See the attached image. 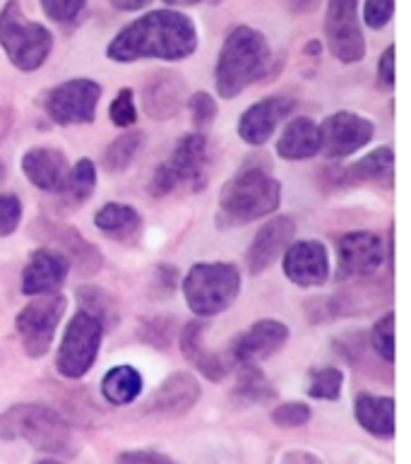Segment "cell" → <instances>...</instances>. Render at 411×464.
<instances>
[{
  "label": "cell",
  "instance_id": "cell-1",
  "mask_svg": "<svg viewBox=\"0 0 411 464\" xmlns=\"http://www.w3.org/2000/svg\"><path fill=\"white\" fill-rule=\"evenodd\" d=\"M197 49V27L178 10H152L130 22L113 36L106 56L116 63H135L142 58L183 61Z\"/></svg>",
  "mask_w": 411,
  "mask_h": 464
},
{
  "label": "cell",
  "instance_id": "cell-2",
  "mask_svg": "<svg viewBox=\"0 0 411 464\" xmlns=\"http://www.w3.org/2000/svg\"><path fill=\"white\" fill-rule=\"evenodd\" d=\"M272 72V51L265 34L238 24L226 34L215 65V87L222 99H234Z\"/></svg>",
  "mask_w": 411,
  "mask_h": 464
},
{
  "label": "cell",
  "instance_id": "cell-3",
  "mask_svg": "<svg viewBox=\"0 0 411 464\" xmlns=\"http://www.w3.org/2000/svg\"><path fill=\"white\" fill-rule=\"evenodd\" d=\"M282 202V183L270 174L265 160H248L238 174L226 180L219 193V217L222 227L258 222L272 215Z\"/></svg>",
  "mask_w": 411,
  "mask_h": 464
},
{
  "label": "cell",
  "instance_id": "cell-4",
  "mask_svg": "<svg viewBox=\"0 0 411 464\" xmlns=\"http://www.w3.org/2000/svg\"><path fill=\"white\" fill-rule=\"evenodd\" d=\"M0 438L24 440L46 455H75L72 430L56 409L46 404H14L0 414Z\"/></svg>",
  "mask_w": 411,
  "mask_h": 464
},
{
  "label": "cell",
  "instance_id": "cell-5",
  "mask_svg": "<svg viewBox=\"0 0 411 464\" xmlns=\"http://www.w3.org/2000/svg\"><path fill=\"white\" fill-rule=\"evenodd\" d=\"M0 49L22 72H34L53 51V34L22 13L20 0H7L0 10Z\"/></svg>",
  "mask_w": 411,
  "mask_h": 464
},
{
  "label": "cell",
  "instance_id": "cell-6",
  "mask_svg": "<svg viewBox=\"0 0 411 464\" xmlns=\"http://www.w3.org/2000/svg\"><path fill=\"white\" fill-rule=\"evenodd\" d=\"M209 179V142L205 132H190L176 142L174 152L157 167L149 183L154 198L171 195L178 188L203 190Z\"/></svg>",
  "mask_w": 411,
  "mask_h": 464
},
{
  "label": "cell",
  "instance_id": "cell-7",
  "mask_svg": "<svg viewBox=\"0 0 411 464\" xmlns=\"http://www.w3.org/2000/svg\"><path fill=\"white\" fill-rule=\"evenodd\" d=\"M181 289L190 311L209 318L236 301L241 294V272L231 263H197L183 277Z\"/></svg>",
  "mask_w": 411,
  "mask_h": 464
},
{
  "label": "cell",
  "instance_id": "cell-8",
  "mask_svg": "<svg viewBox=\"0 0 411 464\" xmlns=\"http://www.w3.org/2000/svg\"><path fill=\"white\" fill-rule=\"evenodd\" d=\"M101 337H104L101 323L97 318H91L90 313H77L75 318L70 320V325L65 327L63 342L58 347V373L63 378H70V381L84 378L94 366V361H97Z\"/></svg>",
  "mask_w": 411,
  "mask_h": 464
},
{
  "label": "cell",
  "instance_id": "cell-9",
  "mask_svg": "<svg viewBox=\"0 0 411 464\" xmlns=\"http://www.w3.org/2000/svg\"><path fill=\"white\" fill-rule=\"evenodd\" d=\"M65 308H68V301L63 294H49V296L34 298L17 313L14 327L27 356L39 359L49 352L53 334L65 315Z\"/></svg>",
  "mask_w": 411,
  "mask_h": 464
},
{
  "label": "cell",
  "instance_id": "cell-10",
  "mask_svg": "<svg viewBox=\"0 0 411 464\" xmlns=\"http://www.w3.org/2000/svg\"><path fill=\"white\" fill-rule=\"evenodd\" d=\"M101 99V87L94 80L75 77L58 84L43 99V109L58 125H84L97 118V106Z\"/></svg>",
  "mask_w": 411,
  "mask_h": 464
},
{
  "label": "cell",
  "instance_id": "cell-11",
  "mask_svg": "<svg viewBox=\"0 0 411 464\" xmlns=\"http://www.w3.org/2000/svg\"><path fill=\"white\" fill-rule=\"evenodd\" d=\"M325 39L332 56L342 63H358L366 56L358 0H330L325 13Z\"/></svg>",
  "mask_w": 411,
  "mask_h": 464
},
{
  "label": "cell",
  "instance_id": "cell-12",
  "mask_svg": "<svg viewBox=\"0 0 411 464\" xmlns=\"http://www.w3.org/2000/svg\"><path fill=\"white\" fill-rule=\"evenodd\" d=\"M32 236L36 241L43 243V248H51L61 253L70 265H75L77 272L90 277L97 275L104 265V257L99 256V250L90 241H84L77 229L68 224H58L53 219H36L32 224Z\"/></svg>",
  "mask_w": 411,
  "mask_h": 464
},
{
  "label": "cell",
  "instance_id": "cell-13",
  "mask_svg": "<svg viewBox=\"0 0 411 464\" xmlns=\"http://www.w3.org/2000/svg\"><path fill=\"white\" fill-rule=\"evenodd\" d=\"M385 263V243L373 231H351L339 238L337 248V277H373Z\"/></svg>",
  "mask_w": 411,
  "mask_h": 464
},
{
  "label": "cell",
  "instance_id": "cell-14",
  "mask_svg": "<svg viewBox=\"0 0 411 464\" xmlns=\"http://www.w3.org/2000/svg\"><path fill=\"white\" fill-rule=\"evenodd\" d=\"M318 128H320L322 140L320 152L328 154L330 160H342V157L358 152L376 135L373 121L351 111H339L335 116H328Z\"/></svg>",
  "mask_w": 411,
  "mask_h": 464
},
{
  "label": "cell",
  "instance_id": "cell-15",
  "mask_svg": "<svg viewBox=\"0 0 411 464\" xmlns=\"http://www.w3.org/2000/svg\"><path fill=\"white\" fill-rule=\"evenodd\" d=\"M284 275L303 289L322 286L330 277V253L320 241H296L284 250Z\"/></svg>",
  "mask_w": 411,
  "mask_h": 464
},
{
  "label": "cell",
  "instance_id": "cell-16",
  "mask_svg": "<svg viewBox=\"0 0 411 464\" xmlns=\"http://www.w3.org/2000/svg\"><path fill=\"white\" fill-rule=\"evenodd\" d=\"M289 340V327L282 320H258L245 333H241L231 344V359L238 366L244 363H260L284 347Z\"/></svg>",
  "mask_w": 411,
  "mask_h": 464
},
{
  "label": "cell",
  "instance_id": "cell-17",
  "mask_svg": "<svg viewBox=\"0 0 411 464\" xmlns=\"http://www.w3.org/2000/svg\"><path fill=\"white\" fill-rule=\"evenodd\" d=\"M296 109V102L292 97H267L258 104L248 106L238 121V135L245 145L263 147L272 138L277 125L284 121L289 113Z\"/></svg>",
  "mask_w": 411,
  "mask_h": 464
},
{
  "label": "cell",
  "instance_id": "cell-18",
  "mask_svg": "<svg viewBox=\"0 0 411 464\" xmlns=\"http://www.w3.org/2000/svg\"><path fill=\"white\" fill-rule=\"evenodd\" d=\"M70 275V263L51 248H36L22 270V291L27 296H49L58 294Z\"/></svg>",
  "mask_w": 411,
  "mask_h": 464
},
{
  "label": "cell",
  "instance_id": "cell-19",
  "mask_svg": "<svg viewBox=\"0 0 411 464\" xmlns=\"http://www.w3.org/2000/svg\"><path fill=\"white\" fill-rule=\"evenodd\" d=\"M186 82L174 70H159L147 80L142 90V109L154 121H168L186 104Z\"/></svg>",
  "mask_w": 411,
  "mask_h": 464
},
{
  "label": "cell",
  "instance_id": "cell-20",
  "mask_svg": "<svg viewBox=\"0 0 411 464\" xmlns=\"http://www.w3.org/2000/svg\"><path fill=\"white\" fill-rule=\"evenodd\" d=\"M200 395H203L200 381L196 375L181 371V373L168 375L167 381L154 390L145 411L157 416H183L196 407Z\"/></svg>",
  "mask_w": 411,
  "mask_h": 464
},
{
  "label": "cell",
  "instance_id": "cell-21",
  "mask_svg": "<svg viewBox=\"0 0 411 464\" xmlns=\"http://www.w3.org/2000/svg\"><path fill=\"white\" fill-rule=\"evenodd\" d=\"M293 236H296V224H293L292 217H274V219H270L255 234L251 248H248V256H245L251 275H260L267 267H272L274 260L292 246Z\"/></svg>",
  "mask_w": 411,
  "mask_h": 464
},
{
  "label": "cell",
  "instance_id": "cell-22",
  "mask_svg": "<svg viewBox=\"0 0 411 464\" xmlns=\"http://www.w3.org/2000/svg\"><path fill=\"white\" fill-rule=\"evenodd\" d=\"M68 157L56 147H32L22 157V174L43 193H58L68 179Z\"/></svg>",
  "mask_w": 411,
  "mask_h": 464
},
{
  "label": "cell",
  "instance_id": "cell-23",
  "mask_svg": "<svg viewBox=\"0 0 411 464\" xmlns=\"http://www.w3.org/2000/svg\"><path fill=\"white\" fill-rule=\"evenodd\" d=\"M320 147L322 140L318 123L306 116H299L286 125L282 138L277 140V157L286 161H303L320 152Z\"/></svg>",
  "mask_w": 411,
  "mask_h": 464
},
{
  "label": "cell",
  "instance_id": "cell-24",
  "mask_svg": "<svg viewBox=\"0 0 411 464\" xmlns=\"http://www.w3.org/2000/svg\"><path fill=\"white\" fill-rule=\"evenodd\" d=\"M356 421L361 423L363 430H368L370 436L387 438L395 436V400L392 397L370 395L361 392L354 402Z\"/></svg>",
  "mask_w": 411,
  "mask_h": 464
},
{
  "label": "cell",
  "instance_id": "cell-25",
  "mask_svg": "<svg viewBox=\"0 0 411 464\" xmlns=\"http://www.w3.org/2000/svg\"><path fill=\"white\" fill-rule=\"evenodd\" d=\"M203 334H205V323H188L181 330V352L183 356L200 371V373L212 382H219L226 378V363L219 359V353L207 352L203 347Z\"/></svg>",
  "mask_w": 411,
  "mask_h": 464
},
{
  "label": "cell",
  "instance_id": "cell-26",
  "mask_svg": "<svg viewBox=\"0 0 411 464\" xmlns=\"http://www.w3.org/2000/svg\"><path fill=\"white\" fill-rule=\"evenodd\" d=\"M94 227L113 241H133L142 229V217L133 205L123 202H106L104 208L97 209Z\"/></svg>",
  "mask_w": 411,
  "mask_h": 464
},
{
  "label": "cell",
  "instance_id": "cell-27",
  "mask_svg": "<svg viewBox=\"0 0 411 464\" xmlns=\"http://www.w3.org/2000/svg\"><path fill=\"white\" fill-rule=\"evenodd\" d=\"M395 171V152L390 147H378L351 167L342 171V180L347 186H358V183H373V180H390Z\"/></svg>",
  "mask_w": 411,
  "mask_h": 464
},
{
  "label": "cell",
  "instance_id": "cell-28",
  "mask_svg": "<svg viewBox=\"0 0 411 464\" xmlns=\"http://www.w3.org/2000/svg\"><path fill=\"white\" fill-rule=\"evenodd\" d=\"M142 392V375L133 366H113L101 381V395L113 407L133 404Z\"/></svg>",
  "mask_w": 411,
  "mask_h": 464
},
{
  "label": "cell",
  "instance_id": "cell-29",
  "mask_svg": "<svg viewBox=\"0 0 411 464\" xmlns=\"http://www.w3.org/2000/svg\"><path fill=\"white\" fill-rule=\"evenodd\" d=\"M274 388L267 381V375L263 373V368L258 363H244L238 366V381L234 388V397L241 400L244 404H255V402H267L274 400Z\"/></svg>",
  "mask_w": 411,
  "mask_h": 464
},
{
  "label": "cell",
  "instance_id": "cell-30",
  "mask_svg": "<svg viewBox=\"0 0 411 464\" xmlns=\"http://www.w3.org/2000/svg\"><path fill=\"white\" fill-rule=\"evenodd\" d=\"M97 188V167L91 160H80L75 167L68 171L63 188L58 193L63 195V200L70 208H80L82 202H87Z\"/></svg>",
  "mask_w": 411,
  "mask_h": 464
},
{
  "label": "cell",
  "instance_id": "cell-31",
  "mask_svg": "<svg viewBox=\"0 0 411 464\" xmlns=\"http://www.w3.org/2000/svg\"><path fill=\"white\" fill-rule=\"evenodd\" d=\"M139 147H142V132H120L119 138L113 140L111 145L104 150V154H101V164H104V169L109 174H120V171H126V169L133 164V160L139 152Z\"/></svg>",
  "mask_w": 411,
  "mask_h": 464
},
{
  "label": "cell",
  "instance_id": "cell-32",
  "mask_svg": "<svg viewBox=\"0 0 411 464\" xmlns=\"http://www.w3.org/2000/svg\"><path fill=\"white\" fill-rule=\"evenodd\" d=\"M77 301L82 305L84 313H90L91 318H97L101 327H111L116 323V301L106 291L97 286H77Z\"/></svg>",
  "mask_w": 411,
  "mask_h": 464
},
{
  "label": "cell",
  "instance_id": "cell-33",
  "mask_svg": "<svg viewBox=\"0 0 411 464\" xmlns=\"http://www.w3.org/2000/svg\"><path fill=\"white\" fill-rule=\"evenodd\" d=\"M344 388V373L339 368L328 366L315 371L308 382V397L313 400H328V402H337L342 397Z\"/></svg>",
  "mask_w": 411,
  "mask_h": 464
},
{
  "label": "cell",
  "instance_id": "cell-34",
  "mask_svg": "<svg viewBox=\"0 0 411 464\" xmlns=\"http://www.w3.org/2000/svg\"><path fill=\"white\" fill-rule=\"evenodd\" d=\"M370 344L385 363L395 361V313H385L370 333Z\"/></svg>",
  "mask_w": 411,
  "mask_h": 464
},
{
  "label": "cell",
  "instance_id": "cell-35",
  "mask_svg": "<svg viewBox=\"0 0 411 464\" xmlns=\"http://www.w3.org/2000/svg\"><path fill=\"white\" fill-rule=\"evenodd\" d=\"M39 3H42L43 14L51 22L63 24V27L75 24L82 17L84 7H87V0H39Z\"/></svg>",
  "mask_w": 411,
  "mask_h": 464
},
{
  "label": "cell",
  "instance_id": "cell-36",
  "mask_svg": "<svg viewBox=\"0 0 411 464\" xmlns=\"http://www.w3.org/2000/svg\"><path fill=\"white\" fill-rule=\"evenodd\" d=\"M188 111L196 125V132H205L216 118V102L207 92H196L188 99Z\"/></svg>",
  "mask_w": 411,
  "mask_h": 464
},
{
  "label": "cell",
  "instance_id": "cell-37",
  "mask_svg": "<svg viewBox=\"0 0 411 464\" xmlns=\"http://www.w3.org/2000/svg\"><path fill=\"white\" fill-rule=\"evenodd\" d=\"M109 116L116 128H130L138 121V106H135V92L130 87L119 90V94L113 97L111 106H109Z\"/></svg>",
  "mask_w": 411,
  "mask_h": 464
},
{
  "label": "cell",
  "instance_id": "cell-38",
  "mask_svg": "<svg viewBox=\"0 0 411 464\" xmlns=\"http://www.w3.org/2000/svg\"><path fill=\"white\" fill-rule=\"evenodd\" d=\"M311 416H313V411L303 402H284L272 409V421L282 429H301L311 421Z\"/></svg>",
  "mask_w": 411,
  "mask_h": 464
},
{
  "label": "cell",
  "instance_id": "cell-39",
  "mask_svg": "<svg viewBox=\"0 0 411 464\" xmlns=\"http://www.w3.org/2000/svg\"><path fill=\"white\" fill-rule=\"evenodd\" d=\"M22 222V202L14 193H0V238L17 231Z\"/></svg>",
  "mask_w": 411,
  "mask_h": 464
},
{
  "label": "cell",
  "instance_id": "cell-40",
  "mask_svg": "<svg viewBox=\"0 0 411 464\" xmlns=\"http://www.w3.org/2000/svg\"><path fill=\"white\" fill-rule=\"evenodd\" d=\"M392 13H395V0H366L363 22L370 29H383L392 20Z\"/></svg>",
  "mask_w": 411,
  "mask_h": 464
},
{
  "label": "cell",
  "instance_id": "cell-41",
  "mask_svg": "<svg viewBox=\"0 0 411 464\" xmlns=\"http://www.w3.org/2000/svg\"><path fill=\"white\" fill-rule=\"evenodd\" d=\"M116 464H176L174 459L154 450H126L116 458Z\"/></svg>",
  "mask_w": 411,
  "mask_h": 464
},
{
  "label": "cell",
  "instance_id": "cell-42",
  "mask_svg": "<svg viewBox=\"0 0 411 464\" xmlns=\"http://www.w3.org/2000/svg\"><path fill=\"white\" fill-rule=\"evenodd\" d=\"M378 82L383 84L385 90L395 87V46H387L378 61Z\"/></svg>",
  "mask_w": 411,
  "mask_h": 464
},
{
  "label": "cell",
  "instance_id": "cell-43",
  "mask_svg": "<svg viewBox=\"0 0 411 464\" xmlns=\"http://www.w3.org/2000/svg\"><path fill=\"white\" fill-rule=\"evenodd\" d=\"M286 7H289V13L293 14H308L313 13L315 7L320 5L322 0H284Z\"/></svg>",
  "mask_w": 411,
  "mask_h": 464
},
{
  "label": "cell",
  "instance_id": "cell-44",
  "mask_svg": "<svg viewBox=\"0 0 411 464\" xmlns=\"http://www.w3.org/2000/svg\"><path fill=\"white\" fill-rule=\"evenodd\" d=\"M111 5L120 13H138L142 7L152 5V0H111Z\"/></svg>",
  "mask_w": 411,
  "mask_h": 464
},
{
  "label": "cell",
  "instance_id": "cell-45",
  "mask_svg": "<svg viewBox=\"0 0 411 464\" xmlns=\"http://www.w3.org/2000/svg\"><path fill=\"white\" fill-rule=\"evenodd\" d=\"M320 49H322V46H320V42H308L306 44V49H303V53H306V56H311V58H318V56H320Z\"/></svg>",
  "mask_w": 411,
  "mask_h": 464
},
{
  "label": "cell",
  "instance_id": "cell-46",
  "mask_svg": "<svg viewBox=\"0 0 411 464\" xmlns=\"http://www.w3.org/2000/svg\"><path fill=\"white\" fill-rule=\"evenodd\" d=\"M164 3L174 7H188V5H197V3H203V0H164Z\"/></svg>",
  "mask_w": 411,
  "mask_h": 464
},
{
  "label": "cell",
  "instance_id": "cell-47",
  "mask_svg": "<svg viewBox=\"0 0 411 464\" xmlns=\"http://www.w3.org/2000/svg\"><path fill=\"white\" fill-rule=\"evenodd\" d=\"M36 464H61V462H58V459H39Z\"/></svg>",
  "mask_w": 411,
  "mask_h": 464
},
{
  "label": "cell",
  "instance_id": "cell-48",
  "mask_svg": "<svg viewBox=\"0 0 411 464\" xmlns=\"http://www.w3.org/2000/svg\"><path fill=\"white\" fill-rule=\"evenodd\" d=\"M3 171H5V169H3V164H0V179H3Z\"/></svg>",
  "mask_w": 411,
  "mask_h": 464
},
{
  "label": "cell",
  "instance_id": "cell-49",
  "mask_svg": "<svg viewBox=\"0 0 411 464\" xmlns=\"http://www.w3.org/2000/svg\"><path fill=\"white\" fill-rule=\"evenodd\" d=\"M212 3H222V0H212Z\"/></svg>",
  "mask_w": 411,
  "mask_h": 464
}]
</instances>
